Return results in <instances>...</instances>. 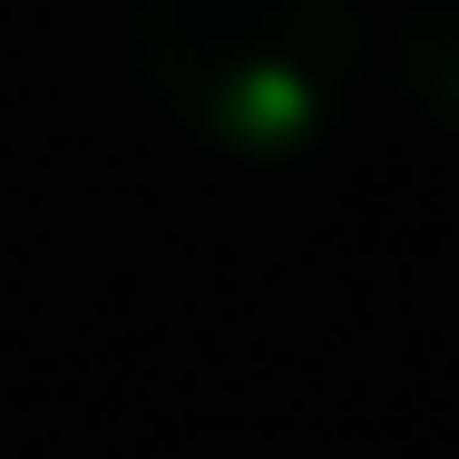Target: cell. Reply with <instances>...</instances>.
Returning a JSON list of instances; mask_svg holds the SVG:
<instances>
[{"label":"cell","mask_w":459,"mask_h":459,"mask_svg":"<svg viewBox=\"0 0 459 459\" xmlns=\"http://www.w3.org/2000/svg\"><path fill=\"white\" fill-rule=\"evenodd\" d=\"M137 79L205 147L303 157L362 79L352 0H127Z\"/></svg>","instance_id":"cell-1"},{"label":"cell","mask_w":459,"mask_h":459,"mask_svg":"<svg viewBox=\"0 0 459 459\" xmlns=\"http://www.w3.org/2000/svg\"><path fill=\"white\" fill-rule=\"evenodd\" d=\"M391 79L430 127L459 137V0H411L391 20Z\"/></svg>","instance_id":"cell-2"}]
</instances>
